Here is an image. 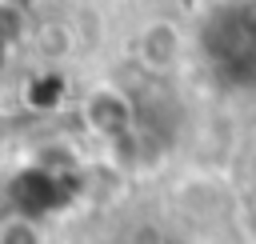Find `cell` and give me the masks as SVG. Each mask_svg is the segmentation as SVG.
Instances as JSON below:
<instances>
[{
	"mask_svg": "<svg viewBox=\"0 0 256 244\" xmlns=\"http://www.w3.org/2000/svg\"><path fill=\"white\" fill-rule=\"evenodd\" d=\"M204 48L220 76L256 80V4L220 8L204 32Z\"/></svg>",
	"mask_w": 256,
	"mask_h": 244,
	"instance_id": "obj_1",
	"label": "cell"
},
{
	"mask_svg": "<svg viewBox=\"0 0 256 244\" xmlns=\"http://www.w3.org/2000/svg\"><path fill=\"white\" fill-rule=\"evenodd\" d=\"M0 244H44V232L32 216H8L0 224Z\"/></svg>",
	"mask_w": 256,
	"mask_h": 244,
	"instance_id": "obj_2",
	"label": "cell"
}]
</instances>
